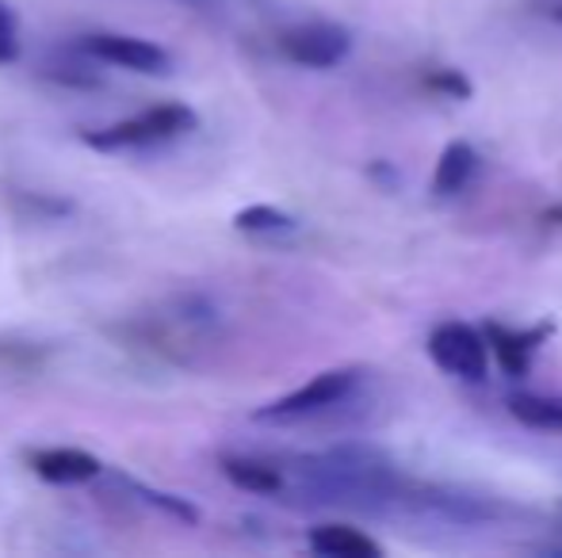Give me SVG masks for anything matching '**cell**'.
Segmentation results:
<instances>
[{
    "label": "cell",
    "mask_w": 562,
    "mask_h": 558,
    "mask_svg": "<svg viewBox=\"0 0 562 558\" xmlns=\"http://www.w3.org/2000/svg\"><path fill=\"white\" fill-rule=\"evenodd\" d=\"M406 486L409 475H402L383 447L348 440L291 463L283 470L280 498H299L303 505L352 509L363 516H398Z\"/></svg>",
    "instance_id": "obj_1"
},
{
    "label": "cell",
    "mask_w": 562,
    "mask_h": 558,
    "mask_svg": "<svg viewBox=\"0 0 562 558\" xmlns=\"http://www.w3.org/2000/svg\"><path fill=\"white\" fill-rule=\"evenodd\" d=\"M371 372L368 367H329V372L314 375L311 383L295 387L291 395L276 398V402L252 410V421L260 424H311V421H326L337 413L352 410L356 398H363Z\"/></svg>",
    "instance_id": "obj_2"
},
{
    "label": "cell",
    "mask_w": 562,
    "mask_h": 558,
    "mask_svg": "<svg viewBox=\"0 0 562 558\" xmlns=\"http://www.w3.org/2000/svg\"><path fill=\"white\" fill-rule=\"evenodd\" d=\"M200 130V112L180 100L169 104H154L146 112L131 115V119L108 123L100 130H81V141L100 153H123V149H146V146H165V141H177L184 135Z\"/></svg>",
    "instance_id": "obj_3"
},
{
    "label": "cell",
    "mask_w": 562,
    "mask_h": 558,
    "mask_svg": "<svg viewBox=\"0 0 562 558\" xmlns=\"http://www.w3.org/2000/svg\"><path fill=\"white\" fill-rule=\"evenodd\" d=\"M425 349H429V360L437 364V372H445L459 383H486L490 349H486L482 329L471 326V321L451 318V321L432 326Z\"/></svg>",
    "instance_id": "obj_4"
},
{
    "label": "cell",
    "mask_w": 562,
    "mask_h": 558,
    "mask_svg": "<svg viewBox=\"0 0 562 558\" xmlns=\"http://www.w3.org/2000/svg\"><path fill=\"white\" fill-rule=\"evenodd\" d=\"M77 50L89 54L92 61H104L115 69H131L142 77H169L172 73V54L161 43H149L142 35H123V31H92V35L77 38Z\"/></svg>",
    "instance_id": "obj_5"
},
{
    "label": "cell",
    "mask_w": 562,
    "mask_h": 558,
    "mask_svg": "<svg viewBox=\"0 0 562 558\" xmlns=\"http://www.w3.org/2000/svg\"><path fill=\"white\" fill-rule=\"evenodd\" d=\"M276 46H280L283 58L303 69H334L352 54V35H348L340 23L306 20V23H295V27H283Z\"/></svg>",
    "instance_id": "obj_6"
},
{
    "label": "cell",
    "mask_w": 562,
    "mask_h": 558,
    "mask_svg": "<svg viewBox=\"0 0 562 558\" xmlns=\"http://www.w3.org/2000/svg\"><path fill=\"white\" fill-rule=\"evenodd\" d=\"M479 329H482V337H486V349H490V356L497 360V367H502L509 379H528L540 349L551 341V333H555V321L517 329V326H502V321L490 318V321H482Z\"/></svg>",
    "instance_id": "obj_7"
},
{
    "label": "cell",
    "mask_w": 562,
    "mask_h": 558,
    "mask_svg": "<svg viewBox=\"0 0 562 558\" xmlns=\"http://www.w3.org/2000/svg\"><path fill=\"white\" fill-rule=\"evenodd\" d=\"M23 463L31 475L50 486H85L104 475V463L85 447H27Z\"/></svg>",
    "instance_id": "obj_8"
},
{
    "label": "cell",
    "mask_w": 562,
    "mask_h": 558,
    "mask_svg": "<svg viewBox=\"0 0 562 558\" xmlns=\"http://www.w3.org/2000/svg\"><path fill=\"white\" fill-rule=\"evenodd\" d=\"M306 547L322 558H383V544L352 524H318L306 532Z\"/></svg>",
    "instance_id": "obj_9"
},
{
    "label": "cell",
    "mask_w": 562,
    "mask_h": 558,
    "mask_svg": "<svg viewBox=\"0 0 562 558\" xmlns=\"http://www.w3.org/2000/svg\"><path fill=\"white\" fill-rule=\"evenodd\" d=\"M474 172H479V153H474L471 141L463 138L448 141L437 157V169H432V195L437 200H451V195H459L471 184Z\"/></svg>",
    "instance_id": "obj_10"
},
{
    "label": "cell",
    "mask_w": 562,
    "mask_h": 558,
    "mask_svg": "<svg viewBox=\"0 0 562 558\" xmlns=\"http://www.w3.org/2000/svg\"><path fill=\"white\" fill-rule=\"evenodd\" d=\"M218 467H223V475L245 493H257V498H280L283 493V467H276V463H268V459L223 455Z\"/></svg>",
    "instance_id": "obj_11"
},
{
    "label": "cell",
    "mask_w": 562,
    "mask_h": 558,
    "mask_svg": "<svg viewBox=\"0 0 562 558\" xmlns=\"http://www.w3.org/2000/svg\"><path fill=\"white\" fill-rule=\"evenodd\" d=\"M115 486L126 493V498H134V501H142V505L157 509V513H165L169 521H177V524H188V528H195V524L203 521L200 509H195L188 498H180V493L154 490V486H142L138 478H126V475H115Z\"/></svg>",
    "instance_id": "obj_12"
},
{
    "label": "cell",
    "mask_w": 562,
    "mask_h": 558,
    "mask_svg": "<svg viewBox=\"0 0 562 558\" xmlns=\"http://www.w3.org/2000/svg\"><path fill=\"white\" fill-rule=\"evenodd\" d=\"M38 73H43L46 81L58 84V89H85V92H92V89H100V84H104V77L97 73L92 58L77 50V46H69V50L46 58Z\"/></svg>",
    "instance_id": "obj_13"
},
{
    "label": "cell",
    "mask_w": 562,
    "mask_h": 558,
    "mask_svg": "<svg viewBox=\"0 0 562 558\" xmlns=\"http://www.w3.org/2000/svg\"><path fill=\"white\" fill-rule=\"evenodd\" d=\"M234 230L249 234V238H265V241H280L299 234V218L288 215V210L272 207V203H252V207H241L234 215Z\"/></svg>",
    "instance_id": "obj_14"
},
{
    "label": "cell",
    "mask_w": 562,
    "mask_h": 558,
    "mask_svg": "<svg viewBox=\"0 0 562 558\" xmlns=\"http://www.w3.org/2000/svg\"><path fill=\"white\" fill-rule=\"evenodd\" d=\"M509 413L525 429L536 432H562V398L559 395H513Z\"/></svg>",
    "instance_id": "obj_15"
},
{
    "label": "cell",
    "mask_w": 562,
    "mask_h": 558,
    "mask_svg": "<svg viewBox=\"0 0 562 558\" xmlns=\"http://www.w3.org/2000/svg\"><path fill=\"white\" fill-rule=\"evenodd\" d=\"M422 84H425V92H432V96H440V100H471V92H474V84H471V77L463 73V69H451V66H437V69H429V73L422 77Z\"/></svg>",
    "instance_id": "obj_16"
},
{
    "label": "cell",
    "mask_w": 562,
    "mask_h": 558,
    "mask_svg": "<svg viewBox=\"0 0 562 558\" xmlns=\"http://www.w3.org/2000/svg\"><path fill=\"white\" fill-rule=\"evenodd\" d=\"M20 210L27 218H66L74 215V203L69 200H58V195H46V192H20L15 195Z\"/></svg>",
    "instance_id": "obj_17"
},
{
    "label": "cell",
    "mask_w": 562,
    "mask_h": 558,
    "mask_svg": "<svg viewBox=\"0 0 562 558\" xmlns=\"http://www.w3.org/2000/svg\"><path fill=\"white\" fill-rule=\"evenodd\" d=\"M20 58V23L15 12L0 0V66H12Z\"/></svg>",
    "instance_id": "obj_18"
},
{
    "label": "cell",
    "mask_w": 562,
    "mask_h": 558,
    "mask_svg": "<svg viewBox=\"0 0 562 558\" xmlns=\"http://www.w3.org/2000/svg\"><path fill=\"white\" fill-rule=\"evenodd\" d=\"M368 176L375 180V184L383 187V192H398V187H402V172L394 169L391 161H371L368 164Z\"/></svg>",
    "instance_id": "obj_19"
},
{
    "label": "cell",
    "mask_w": 562,
    "mask_h": 558,
    "mask_svg": "<svg viewBox=\"0 0 562 558\" xmlns=\"http://www.w3.org/2000/svg\"><path fill=\"white\" fill-rule=\"evenodd\" d=\"M540 226H548V230H562V203H551V207L540 210Z\"/></svg>",
    "instance_id": "obj_20"
},
{
    "label": "cell",
    "mask_w": 562,
    "mask_h": 558,
    "mask_svg": "<svg viewBox=\"0 0 562 558\" xmlns=\"http://www.w3.org/2000/svg\"><path fill=\"white\" fill-rule=\"evenodd\" d=\"M0 344H4V341H0ZM0 356H4L8 364H15V367H20V356H15V349H12V344H4V349H0ZM35 364H38V356L27 349V360H23V367H35Z\"/></svg>",
    "instance_id": "obj_21"
},
{
    "label": "cell",
    "mask_w": 562,
    "mask_h": 558,
    "mask_svg": "<svg viewBox=\"0 0 562 558\" xmlns=\"http://www.w3.org/2000/svg\"><path fill=\"white\" fill-rule=\"evenodd\" d=\"M551 15H555V20L562 23V4H559V8H555V12H551Z\"/></svg>",
    "instance_id": "obj_22"
},
{
    "label": "cell",
    "mask_w": 562,
    "mask_h": 558,
    "mask_svg": "<svg viewBox=\"0 0 562 558\" xmlns=\"http://www.w3.org/2000/svg\"><path fill=\"white\" fill-rule=\"evenodd\" d=\"M559 516H562V509H559Z\"/></svg>",
    "instance_id": "obj_23"
}]
</instances>
